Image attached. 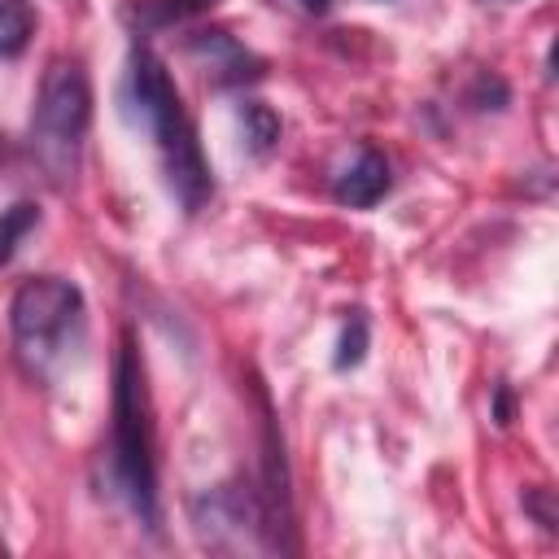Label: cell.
<instances>
[{"label":"cell","instance_id":"obj_11","mask_svg":"<svg viewBox=\"0 0 559 559\" xmlns=\"http://www.w3.org/2000/svg\"><path fill=\"white\" fill-rule=\"evenodd\" d=\"M362 345H367V323L362 319H349L345 332H341V349H336V367H354L362 358Z\"/></svg>","mask_w":559,"mask_h":559},{"label":"cell","instance_id":"obj_3","mask_svg":"<svg viewBox=\"0 0 559 559\" xmlns=\"http://www.w3.org/2000/svg\"><path fill=\"white\" fill-rule=\"evenodd\" d=\"M87 122H92V83L79 61L57 57L44 70L39 100L31 114V153L52 183H70L79 175Z\"/></svg>","mask_w":559,"mask_h":559},{"label":"cell","instance_id":"obj_1","mask_svg":"<svg viewBox=\"0 0 559 559\" xmlns=\"http://www.w3.org/2000/svg\"><path fill=\"white\" fill-rule=\"evenodd\" d=\"M127 100L135 109V118L148 127L153 144H157V157H162V175H166V188L175 192V201L197 214L210 192H214V179H210V162L201 153V140H197V127L166 74V66L148 52V48H135L131 52V70H127Z\"/></svg>","mask_w":559,"mask_h":559},{"label":"cell","instance_id":"obj_4","mask_svg":"<svg viewBox=\"0 0 559 559\" xmlns=\"http://www.w3.org/2000/svg\"><path fill=\"white\" fill-rule=\"evenodd\" d=\"M79 314H83V293L61 275H35L13 293L9 301L13 345L31 376H48L70 332L79 328Z\"/></svg>","mask_w":559,"mask_h":559},{"label":"cell","instance_id":"obj_6","mask_svg":"<svg viewBox=\"0 0 559 559\" xmlns=\"http://www.w3.org/2000/svg\"><path fill=\"white\" fill-rule=\"evenodd\" d=\"M188 48H192V57H197L218 83H240V79L258 74V61H253L227 31H201Z\"/></svg>","mask_w":559,"mask_h":559},{"label":"cell","instance_id":"obj_2","mask_svg":"<svg viewBox=\"0 0 559 559\" xmlns=\"http://www.w3.org/2000/svg\"><path fill=\"white\" fill-rule=\"evenodd\" d=\"M109 472L127 507L153 524L157 520V476H153V428H148V402H144V371L122 341L118 371H114V445H109Z\"/></svg>","mask_w":559,"mask_h":559},{"label":"cell","instance_id":"obj_9","mask_svg":"<svg viewBox=\"0 0 559 559\" xmlns=\"http://www.w3.org/2000/svg\"><path fill=\"white\" fill-rule=\"evenodd\" d=\"M240 127H245L249 153H258V157H266V153L275 148V140H280V118H275L271 105H262V100H249V105L240 109Z\"/></svg>","mask_w":559,"mask_h":559},{"label":"cell","instance_id":"obj_13","mask_svg":"<svg viewBox=\"0 0 559 559\" xmlns=\"http://www.w3.org/2000/svg\"><path fill=\"white\" fill-rule=\"evenodd\" d=\"M0 153H4V144H0Z\"/></svg>","mask_w":559,"mask_h":559},{"label":"cell","instance_id":"obj_5","mask_svg":"<svg viewBox=\"0 0 559 559\" xmlns=\"http://www.w3.org/2000/svg\"><path fill=\"white\" fill-rule=\"evenodd\" d=\"M389 183H393V179H389L384 153L362 148V153L354 157V166L341 170V179H336V201L349 205V210H367V205H376V201L389 192Z\"/></svg>","mask_w":559,"mask_h":559},{"label":"cell","instance_id":"obj_10","mask_svg":"<svg viewBox=\"0 0 559 559\" xmlns=\"http://www.w3.org/2000/svg\"><path fill=\"white\" fill-rule=\"evenodd\" d=\"M31 223H35V210H31V205H13V210L0 214V266L9 262L13 245L22 240V231H26Z\"/></svg>","mask_w":559,"mask_h":559},{"label":"cell","instance_id":"obj_12","mask_svg":"<svg viewBox=\"0 0 559 559\" xmlns=\"http://www.w3.org/2000/svg\"><path fill=\"white\" fill-rule=\"evenodd\" d=\"M301 4H306V9H310V13H323V9H328V4H332V0H301Z\"/></svg>","mask_w":559,"mask_h":559},{"label":"cell","instance_id":"obj_7","mask_svg":"<svg viewBox=\"0 0 559 559\" xmlns=\"http://www.w3.org/2000/svg\"><path fill=\"white\" fill-rule=\"evenodd\" d=\"M218 0H131L122 9V17L135 26V31H162V26H175V22H188L197 13H210Z\"/></svg>","mask_w":559,"mask_h":559},{"label":"cell","instance_id":"obj_8","mask_svg":"<svg viewBox=\"0 0 559 559\" xmlns=\"http://www.w3.org/2000/svg\"><path fill=\"white\" fill-rule=\"evenodd\" d=\"M35 9L31 0H0V57H13L31 44Z\"/></svg>","mask_w":559,"mask_h":559}]
</instances>
